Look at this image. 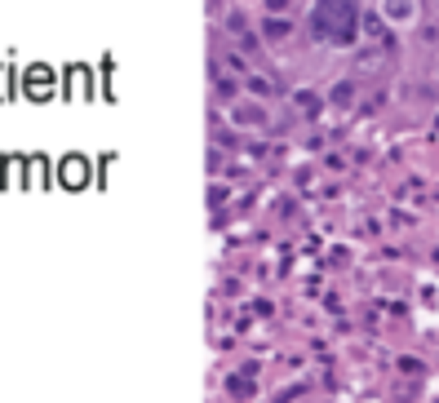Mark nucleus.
<instances>
[{
  "mask_svg": "<svg viewBox=\"0 0 439 403\" xmlns=\"http://www.w3.org/2000/svg\"><path fill=\"white\" fill-rule=\"evenodd\" d=\"M231 116H236V125H244V129H253V125H266V111H262V106H249V102H244V106H236Z\"/></svg>",
  "mask_w": 439,
  "mask_h": 403,
  "instance_id": "1",
  "label": "nucleus"
},
{
  "mask_svg": "<svg viewBox=\"0 0 439 403\" xmlns=\"http://www.w3.org/2000/svg\"><path fill=\"white\" fill-rule=\"evenodd\" d=\"M360 27H364V35H369V40H390V35H386V27H382V18H377V14H364L360 18Z\"/></svg>",
  "mask_w": 439,
  "mask_h": 403,
  "instance_id": "2",
  "label": "nucleus"
},
{
  "mask_svg": "<svg viewBox=\"0 0 439 403\" xmlns=\"http://www.w3.org/2000/svg\"><path fill=\"white\" fill-rule=\"evenodd\" d=\"M386 18L390 22H408L413 18V0H386Z\"/></svg>",
  "mask_w": 439,
  "mask_h": 403,
  "instance_id": "3",
  "label": "nucleus"
},
{
  "mask_svg": "<svg viewBox=\"0 0 439 403\" xmlns=\"http://www.w3.org/2000/svg\"><path fill=\"white\" fill-rule=\"evenodd\" d=\"M262 31L271 35V40H279V35H288V31H293V22H288V18H279V14H271V18L262 22Z\"/></svg>",
  "mask_w": 439,
  "mask_h": 403,
  "instance_id": "4",
  "label": "nucleus"
},
{
  "mask_svg": "<svg viewBox=\"0 0 439 403\" xmlns=\"http://www.w3.org/2000/svg\"><path fill=\"white\" fill-rule=\"evenodd\" d=\"M244 84H249V89H253V93H262V97H266V93H271V80H266V76H249V80H244Z\"/></svg>",
  "mask_w": 439,
  "mask_h": 403,
  "instance_id": "5",
  "label": "nucleus"
},
{
  "mask_svg": "<svg viewBox=\"0 0 439 403\" xmlns=\"http://www.w3.org/2000/svg\"><path fill=\"white\" fill-rule=\"evenodd\" d=\"M351 97H355V89H351V84H346V80H341V84H337V89H333V102H341V106H346V102H351Z\"/></svg>",
  "mask_w": 439,
  "mask_h": 403,
  "instance_id": "6",
  "label": "nucleus"
},
{
  "mask_svg": "<svg viewBox=\"0 0 439 403\" xmlns=\"http://www.w3.org/2000/svg\"><path fill=\"white\" fill-rule=\"evenodd\" d=\"M217 93H222V97H226V102H231V97H236V80H226V76H217Z\"/></svg>",
  "mask_w": 439,
  "mask_h": 403,
  "instance_id": "7",
  "label": "nucleus"
},
{
  "mask_svg": "<svg viewBox=\"0 0 439 403\" xmlns=\"http://www.w3.org/2000/svg\"><path fill=\"white\" fill-rule=\"evenodd\" d=\"M262 5H266V14H284L293 0H262Z\"/></svg>",
  "mask_w": 439,
  "mask_h": 403,
  "instance_id": "8",
  "label": "nucleus"
}]
</instances>
